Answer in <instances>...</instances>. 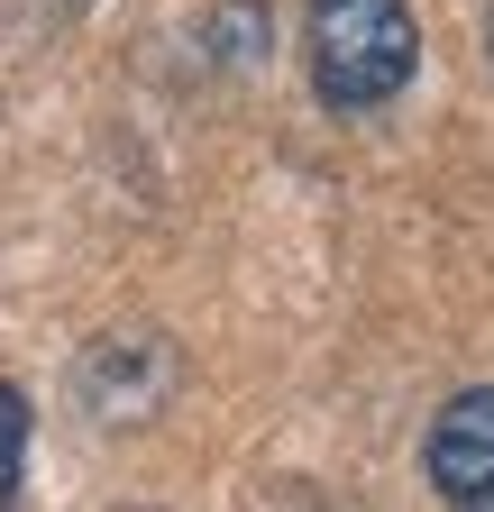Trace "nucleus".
Instances as JSON below:
<instances>
[{"instance_id": "1", "label": "nucleus", "mask_w": 494, "mask_h": 512, "mask_svg": "<svg viewBox=\"0 0 494 512\" xmlns=\"http://www.w3.org/2000/svg\"><path fill=\"white\" fill-rule=\"evenodd\" d=\"M302 64H312V92L330 110H385L421 64V28L403 0H312Z\"/></svg>"}, {"instance_id": "2", "label": "nucleus", "mask_w": 494, "mask_h": 512, "mask_svg": "<svg viewBox=\"0 0 494 512\" xmlns=\"http://www.w3.org/2000/svg\"><path fill=\"white\" fill-rule=\"evenodd\" d=\"M421 458H430V485H440L449 512H494V384H467V394L440 403Z\"/></svg>"}, {"instance_id": "3", "label": "nucleus", "mask_w": 494, "mask_h": 512, "mask_svg": "<svg viewBox=\"0 0 494 512\" xmlns=\"http://www.w3.org/2000/svg\"><path fill=\"white\" fill-rule=\"evenodd\" d=\"M19 476H28V394L0 384V494H19Z\"/></svg>"}, {"instance_id": "4", "label": "nucleus", "mask_w": 494, "mask_h": 512, "mask_svg": "<svg viewBox=\"0 0 494 512\" xmlns=\"http://www.w3.org/2000/svg\"><path fill=\"white\" fill-rule=\"evenodd\" d=\"M0 512H19V494H0Z\"/></svg>"}, {"instance_id": "5", "label": "nucleus", "mask_w": 494, "mask_h": 512, "mask_svg": "<svg viewBox=\"0 0 494 512\" xmlns=\"http://www.w3.org/2000/svg\"><path fill=\"white\" fill-rule=\"evenodd\" d=\"M485 37H494V19H485Z\"/></svg>"}]
</instances>
